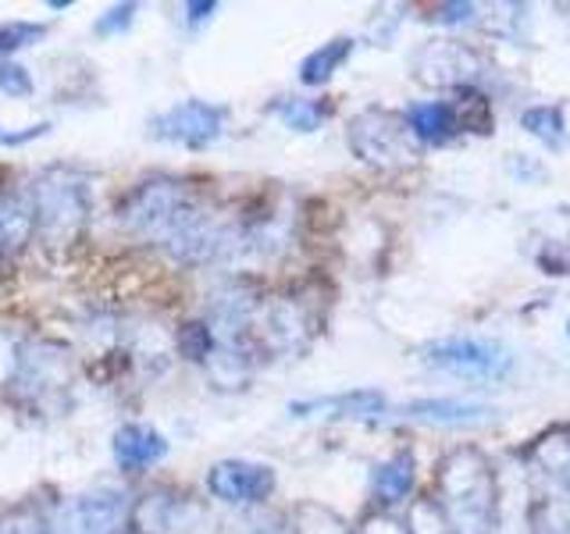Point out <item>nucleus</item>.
Wrapping results in <instances>:
<instances>
[{
	"mask_svg": "<svg viewBox=\"0 0 570 534\" xmlns=\"http://www.w3.org/2000/svg\"><path fill=\"white\" fill-rule=\"evenodd\" d=\"M275 485H278L275 471L267 463H254V459H222L207 471L210 495L228 506H257L264 498H272Z\"/></svg>",
	"mask_w": 570,
	"mask_h": 534,
	"instance_id": "nucleus-5",
	"label": "nucleus"
},
{
	"mask_svg": "<svg viewBox=\"0 0 570 534\" xmlns=\"http://www.w3.org/2000/svg\"><path fill=\"white\" fill-rule=\"evenodd\" d=\"M183 11H186L189 22H204V18H210V11H218V4H214V0H207V4H186Z\"/></svg>",
	"mask_w": 570,
	"mask_h": 534,
	"instance_id": "nucleus-21",
	"label": "nucleus"
},
{
	"mask_svg": "<svg viewBox=\"0 0 570 534\" xmlns=\"http://www.w3.org/2000/svg\"><path fill=\"white\" fill-rule=\"evenodd\" d=\"M132 14H136V4H118V8H111L104 18H97V32L100 36H115V32H121V29H129L132 26Z\"/></svg>",
	"mask_w": 570,
	"mask_h": 534,
	"instance_id": "nucleus-19",
	"label": "nucleus"
},
{
	"mask_svg": "<svg viewBox=\"0 0 570 534\" xmlns=\"http://www.w3.org/2000/svg\"><path fill=\"white\" fill-rule=\"evenodd\" d=\"M410 488H414V456L410 453L392 456L382 463L379 471H374V481H371L374 503L392 506V503H400V498H406Z\"/></svg>",
	"mask_w": 570,
	"mask_h": 534,
	"instance_id": "nucleus-11",
	"label": "nucleus"
},
{
	"mask_svg": "<svg viewBox=\"0 0 570 534\" xmlns=\"http://www.w3.org/2000/svg\"><path fill=\"white\" fill-rule=\"evenodd\" d=\"M214 349H218V332H214L207 320H189V325L178 328V353H183L186 360L207 364Z\"/></svg>",
	"mask_w": 570,
	"mask_h": 534,
	"instance_id": "nucleus-15",
	"label": "nucleus"
},
{
	"mask_svg": "<svg viewBox=\"0 0 570 534\" xmlns=\"http://www.w3.org/2000/svg\"><path fill=\"white\" fill-rule=\"evenodd\" d=\"M272 111L289 125L296 132H314L321 129V121L328 118V103H317V100H282L275 103Z\"/></svg>",
	"mask_w": 570,
	"mask_h": 534,
	"instance_id": "nucleus-16",
	"label": "nucleus"
},
{
	"mask_svg": "<svg viewBox=\"0 0 570 534\" xmlns=\"http://www.w3.org/2000/svg\"><path fill=\"white\" fill-rule=\"evenodd\" d=\"M385 406V399L379 392H346V396H335V399H314V403H293L289 409L296 417L311 414V409H338V414H350V417H371L379 414Z\"/></svg>",
	"mask_w": 570,
	"mask_h": 534,
	"instance_id": "nucleus-13",
	"label": "nucleus"
},
{
	"mask_svg": "<svg viewBox=\"0 0 570 534\" xmlns=\"http://www.w3.org/2000/svg\"><path fill=\"white\" fill-rule=\"evenodd\" d=\"M47 26L36 22H0V58H11L14 50L32 47L36 40H43Z\"/></svg>",
	"mask_w": 570,
	"mask_h": 534,
	"instance_id": "nucleus-17",
	"label": "nucleus"
},
{
	"mask_svg": "<svg viewBox=\"0 0 570 534\" xmlns=\"http://www.w3.org/2000/svg\"><path fill=\"white\" fill-rule=\"evenodd\" d=\"M36 231L32 218V200L26 192H0V249L4 254H18Z\"/></svg>",
	"mask_w": 570,
	"mask_h": 534,
	"instance_id": "nucleus-10",
	"label": "nucleus"
},
{
	"mask_svg": "<svg viewBox=\"0 0 570 534\" xmlns=\"http://www.w3.org/2000/svg\"><path fill=\"white\" fill-rule=\"evenodd\" d=\"M36 231L47 243H68L86 225L89 210H94V196L89 182L71 168H50L40 175L29 189Z\"/></svg>",
	"mask_w": 570,
	"mask_h": 534,
	"instance_id": "nucleus-1",
	"label": "nucleus"
},
{
	"mask_svg": "<svg viewBox=\"0 0 570 534\" xmlns=\"http://www.w3.org/2000/svg\"><path fill=\"white\" fill-rule=\"evenodd\" d=\"M111 453H115L118 471L142 474L168 456V438L160 435L157 427H147V424H121L115 432Z\"/></svg>",
	"mask_w": 570,
	"mask_h": 534,
	"instance_id": "nucleus-8",
	"label": "nucleus"
},
{
	"mask_svg": "<svg viewBox=\"0 0 570 534\" xmlns=\"http://www.w3.org/2000/svg\"><path fill=\"white\" fill-rule=\"evenodd\" d=\"M353 47L356 43L350 40V36H335V40L321 43L317 50H311L307 58H303V65H299V82L303 86H325L335 76V71L346 65Z\"/></svg>",
	"mask_w": 570,
	"mask_h": 534,
	"instance_id": "nucleus-12",
	"label": "nucleus"
},
{
	"mask_svg": "<svg viewBox=\"0 0 570 534\" xmlns=\"http://www.w3.org/2000/svg\"><path fill=\"white\" fill-rule=\"evenodd\" d=\"M463 100H421L406 107V125L421 142H445L456 132H471V118Z\"/></svg>",
	"mask_w": 570,
	"mask_h": 534,
	"instance_id": "nucleus-7",
	"label": "nucleus"
},
{
	"mask_svg": "<svg viewBox=\"0 0 570 534\" xmlns=\"http://www.w3.org/2000/svg\"><path fill=\"white\" fill-rule=\"evenodd\" d=\"M524 132H531L534 139H542L546 147H563V111L557 103H539V107H528L521 115Z\"/></svg>",
	"mask_w": 570,
	"mask_h": 534,
	"instance_id": "nucleus-14",
	"label": "nucleus"
},
{
	"mask_svg": "<svg viewBox=\"0 0 570 534\" xmlns=\"http://www.w3.org/2000/svg\"><path fill=\"white\" fill-rule=\"evenodd\" d=\"M495 409L481 403H463V399H414L403 406V417L435 424V427H471L492 421Z\"/></svg>",
	"mask_w": 570,
	"mask_h": 534,
	"instance_id": "nucleus-9",
	"label": "nucleus"
},
{
	"mask_svg": "<svg viewBox=\"0 0 570 534\" xmlns=\"http://www.w3.org/2000/svg\"><path fill=\"white\" fill-rule=\"evenodd\" d=\"M225 121H228L225 107L207 103V100H183L168 107V111L154 115L147 129L160 142H178V147L204 150L225 136Z\"/></svg>",
	"mask_w": 570,
	"mask_h": 534,
	"instance_id": "nucleus-3",
	"label": "nucleus"
},
{
	"mask_svg": "<svg viewBox=\"0 0 570 534\" xmlns=\"http://www.w3.org/2000/svg\"><path fill=\"white\" fill-rule=\"evenodd\" d=\"M567 338H570V320H567Z\"/></svg>",
	"mask_w": 570,
	"mask_h": 534,
	"instance_id": "nucleus-22",
	"label": "nucleus"
},
{
	"mask_svg": "<svg viewBox=\"0 0 570 534\" xmlns=\"http://www.w3.org/2000/svg\"><path fill=\"white\" fill-rule=\"evenodd\" d=\"M421 360L435 370L471 382H499L513 367V356L503 346L489 343V338H442V343L424 346Z\"/></svg>",
	"mask_w": 570,
	"mask_h": 534,
	"instance_id": "nucleus-2",
	"label": "nucleus"
},
{
	"mask_svg": "<svg viewBox=\"0 0 570 534\" xmlns=\"http://www.w3.org/2000/svg\"><path fill=\"white\" fill-rule=\"evenodd\" d=\"M32 76L22 68V65H14V61H4L0 65V93H8V97H18V100H26L32 97Z\"/></svg>",
	"mask_w": 570,
	"mask_h": 534,
	"instance_id": "nucleus-18",
	"label": "nucleus"
},
{
	"mask_svg": "<svg viewBox=\"0 0 570 534\" xmlns=\"http://www.w3.org/2000/svg\"><path fill=\"white\" fill-rule=\"evenodd\" d=\"M410 139H414V132H410L406 118L385 115V111H367L350 125V142L356 157H364L371 165H382V168L396 165V157L403 160L414 157Z\"/></svg>",
	"mask_w": 570,
	"mask_h": 534,
	"instance_id": "nucleus-4",
	"label": "nucleus"
},
{
	"mask_svg": "<svg viewBox=\"0 0 570 534\" xmlns=\"http://www.w3.org/2000/svg\"><path fill=\"white\" fill-rule=\"evenodd\" d=\"M132 521L142 534H200L207 527V513L189 495L160 488L139 498Z\"/></svg>",
	"mask_w": 570,
	"mask_h": 534,
	"instance_id": "nucleus-6",
	"label": "nucleus"
},
{
	"mask_svg": "<svg viewBox=\"0 0 570 534\" xmlns=\"http://www.w3.org/2000/svg\"><path fill=\"white\" fill-rule=\"evenodd\" d=\"M50 129V125L43 121V125H32V129H26V132H8V129H0V147H22V142H29V139H36V136H43Z\"/></svg>",
	"mask_w": 570,
	"mask_h": 534,
	"instance_id": "nucleus-20",
	"label": "nucleus"
}]
</instances>
